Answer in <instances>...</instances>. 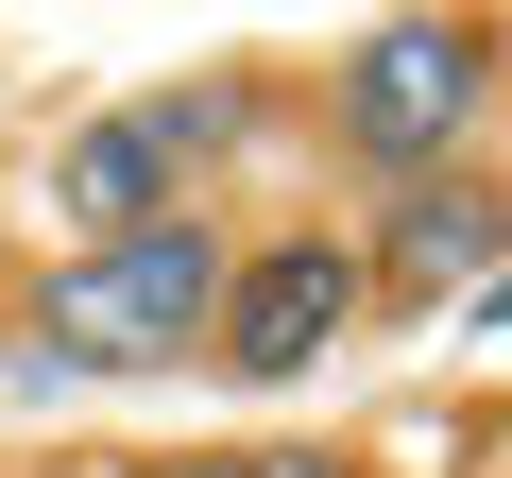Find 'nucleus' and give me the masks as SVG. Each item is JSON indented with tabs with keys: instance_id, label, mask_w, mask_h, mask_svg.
Masks as SVG:
<instances>
[{
	"instance_id": "2",
	"label": "nucleus",
	"mask_w": 512,
	"mask_h": 478,
	"mask_svg": "<svg viewBox=\"0 0 512 478\" xmlns=\"http://www.w3.org/2000/svg\"><path fill=\"white\" fill-rule=\"evenodd\" d=\"M478 103H495V35L478 18H376L359 52H342V154L359 171H444L461 137H478Z\"/></svg>"
},
{
	"instance_id": "8",
	"label": "nucleus",
	"mask_w": 512,
	"mask_h": 478,
	"mask_svg": "<svg viewBox=\"0 0 512 478\" xmlns=\"http://www.w3.org/2000/svg\"><path fill=\"white\" fill-rule=\"evenodd\" d=\"M188 478H239V461H188Z\"/></svg>"
},
{
	"instance_id": "3",
	"label": "nucleus",
	"mask_w": 512,
	"mask_h": 478,
	"mask_svg": "<svg viewBox=\"0 0 512 478\" xmlns=\"http://www.w3.org/2000/svg\"><path fill=\"white\" fill-rule=\"evenodd\" d=\"M239 137V86H154V103H120V120H86L69 154H52V205L86 222V257L103 239H137V222H171V188L205 171Z\"/></svg>"
},
{
	"instance_id": "7",
	"label": "nucleus",
	"mask_w": 512,
	"mask_h": 478,
	"mask_svg": "<svg viewBox=\"0 0 512 478\" xmlns=\"http://www.w3.org/2000/svg\"><path fill=\"white\" fill-rule=\"evenodd\" d=\"M478 325H512V274H478Z\"/></svg>"
},
{
	"instance_id": "6",
	"label": "nucleus",
	"mask_w": 512,
	"mask_h": 478,
	"mask_svg": "<svg viewBox=\"0 0 512 478\" xmlns=\"http://www.w3.org/2000/svg\"><path fill=\"white\" fill-rule=\"evenodd\" d=\"M239 478H342V461H308V444H256V461H239Z\"/></svg>"
},
{
	"instance_id": "5",
	"label": "nucleus",
	"mask_w": 512,
	"mask_h": 478,
	"mask_svg": "<svg viewBox=\"0 0 512 478\" xmlns=\"http://www.w3.org/2000/svg\"><path fill=\"white\" fill-rule=\"evenodd\" d=\"M478 291V274H512V188H478V171H410L393 188V222H376V257H359V291Z\"/></svg>"
},
{
	"instance_id": "4",
	"label": "nucleus",
	"mask_w": 512,
	"mask_h": 478,
	"mask_svg": "<svg viewBox=\"0 0 512 478\" xmlns=\"http://www.w3.org/2000/svg\"><path fill=\"white\" fill-rule=\"evenodd\" d=\"M342 308H359V257H342V239H274V257H239V274H222V376L291 393V376L342 342Z\"/></svg>"
},
{
	"instance_id": "1",
	"label": "nucleus",
	"mask_w": 512,
	"mask_h": 478,
	"mask_svg": "<svg viewBox=\"0 0 512 478\" xmlns=\"http://www.w3.org/2000/svg\"><path fill=\"white\" fill-rule=\"evenodd\" d=\"M222 239L171 205V222H137V239H103V257H69L52 291H35V342L69 359V376H154V359H188V342H222Z\"/></svg>"
}]
</instances>
